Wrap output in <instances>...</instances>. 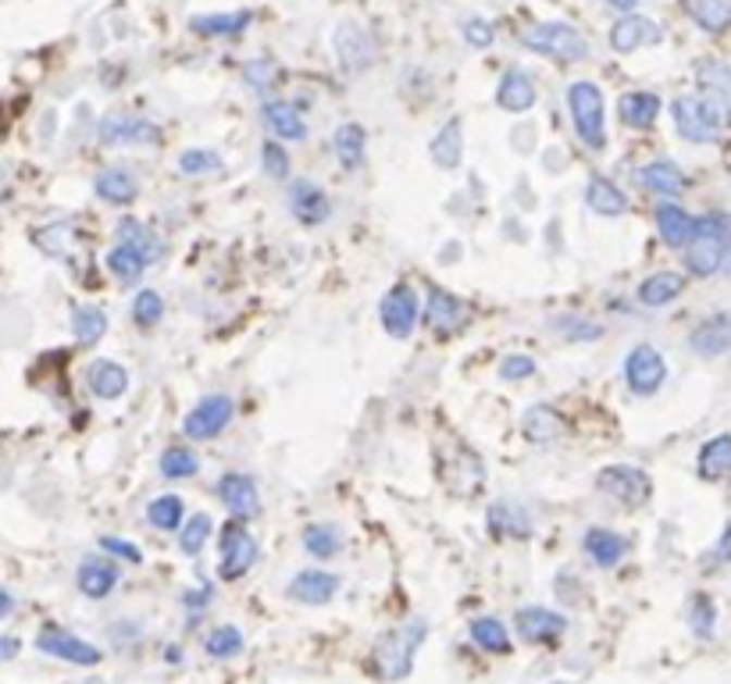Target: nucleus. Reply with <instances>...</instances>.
Masks as SVG:
<instances>
[{
    "label": "nucleus",
    "instance_id": "nucleus-14",
    "mask_svg": "<svg viewBox=\"0 0 731 684\" xmlns=\"http://www.w3.org/2000/svg\"><path fill=\"white\" fill-rule=\"evenodd\" d=\"M289 211L300 225L314 228V225L329 222L332 203H329L325 189L318 183H311V178H297V183L289 186Z\"/></svg>",
    "mask_w": 731,
    "mask_h": 684
},
{
    "label": "nucleus",
    "instance_id": "nucleus-17",
    "mask_svg": "<svg viewBox=\"0 0 731 684\" xmlns=\"http://www.w3.org/2000/svg\"><path fill=\"white\" fill-rule=\"evenodd\" d=\"M218 496H222L225 510L233 513L236 521H250L258 518L261 510V496H258V485H253L250 474H225L222 482H218Z\"/></svg>",
    "mask_w": 731,
    "mask_h": 684
},
{
    "label": "nucleus",
    "instance_id": "nucleus-47",
    "mask_svg": "<svg viewBox=\"0 0 731 684\" xmlns=\"http://www.w3.org/2000/svg\"><path fill=\"white\" fill-rule=\"evenodd\" d=\"M243 79H247L250 89H258V94H272V89H275L282 79H286V72H282L275 61L261 58V61L243 64Z\"/></svg>",
    "mask_w": 731,
    "mask_h": 684
},
{
    "label": "nucleus",
    "instance_id": "nucleus-35",
    "mask_svg": "<svg viewBox=\"0 0 731 684\" xmlns=\"http://www.w3.org/2000/svg\"><path fill=\"white\" fill-rule=\"evenodd\" d=\"M585 203L593 208L596 214H603V217H621L624 211H628V197L610 183V178H603V175H593L588 178V186H585Z\"/></svg>",
    "mask_w": 731,
    "mask_h": 684
},
{
    "label": "nucleus",
    "instance_id": "nucleus-51",
    "mask_svg": "<svg viewBox=\"0 0 731 684\" xmlns=\"http://www.w3.org/2000/svg\"><path fill=\"white\" fill-rule=\"evenodd\" d=\"M222 167V153L218 150H208V147H194V150H183L178 153V172L183 175H211Z\"/></svg>",
    "mask_w": 731,
    "mask_h": 684
},
{
    "label": "nucleus",
    "instance_id": "nucleus-4",
    "mask_svg": "<svg viewBox=\"0 0 731 684\" xmlns=\"http://www.w3.org/2000/svg\"><path fill=\"white\" fill-rule=\"evenodd\" d=\"M671 119L678 136L689 144H717L728 114L710 97H678L671 104Z\"/></svg>",
    "mask_w": 731,
    "mask_h": 684
},
{
    "label": "nucleus",
    "instance_id": "nucleus-53",
    "mask_svg": "<svg viewBox=\"0 0 731 684\" xmlns=\"http://www.w3.org/2000/svg\"><path fill=\"white\" fill-rule=\"evenodd\" d=\"M554 328L563 335L568 343H588V339H599L603 328L596 325V321H588L582 314H571V318H557Z\"/></svg>",
    "mask_w": 731,
    "mask_h": 684
},
{
    "label": "nucleus",
    "instance_id": "nucleus-49",
    "mask_svg": "<svg viewBox=\"0 0 731 684\" xmlns=\"http://www.w3.org/2000/svg\"><path fill=\"white\" fill-rule=\"evenodd\" d=\"M689 624L696 631V638H714V624H717V606L707 592H696L689 599Z\"/></svg>",
    "mask_w": 731,
    "mask_h": 684
},
{
    "label": "nucleus",
    "instance_id": "nucleus-11",
    "mask_svg": "<svg viewBox=\"0 0 731 684\" xmlns=\"http://www.w3.org/2000/svg\"><path fill=\"white\" fill-rule=\"evenodd\" d=\"M36 649L47 652V656H54V660H65L72 667H97L100 660H104L97 645L75 638L72 631L54 627V624H47L40 635H36Z\"/></svg>",
    "mask_w": 731,
    "mask_h": 684
},
{
    "label": "nucleus",
    "instance_id": "nucleus-12",
    "mask_svg": "<svg viewBox=\"0 0 731 684\" xmlns=\"http://www.w3.org/2000/svg\"><path fill=\"white\" fill-rule=\"evenodd\" d=\"M100 144L108 147H125V144H147V147H158L161 144V128L139 119V114H108L104 122H100Z\"/></svg>",
    "mask_w": 731,
    "mask_h": 684
},
{
    "label": "nucleus",
    "instance_id": "nucleus-54",
    "mask_svg": "<svg viewBox=\"0 0 731 684\" xmlns=\"http://www.w3.org/2000/svg\"><path fill=\"white\" fill-rule=\"evenodd\" d=\"M261 167H264L268 178H275V183L289 178V153L278 139H268V144L261 147Z\"/></svg>",
    "mask_w": 731,
    "mask_h": 684
},
{
    "label": "nucleus",
    "instance_id": "nucleus-32",
    "mask_svg": "<svg viewBox=\"0 0 731 684\" xmlns=\"http://www.w3.org/2000/svg\"><path fill=\"white\" fill-rule=\"evenodd\" d=\"M696 471L703 482H724L731 474V435H714L710 443H703Z\"/></svg>",
    "mask_w": 731,
    "mask_h": 684
},
{
    "label": "nucleus",
    "instance_id": "nucleus-56",
    "mask_svg": "<svg viewBox=\"0 0 731 684\" xmlns=\"http://www.w3.org/2000/svg\"><path fill=\"white\" fill-rule=\"evenodd\" d=\"M464 40H468V47H474V50H490L493 47V40H496V29H493V22H485V18H468L464 22Z\"/></svg>",
    "mask_w": 731,
    "mask_h": 684
},
{
    "label": "nucleus",
    "instance_id": "nucleus-22",
    "mask_svg": "<svg viewBox=\"0 0 731 684\" xmlns=\"http://www.w3.org/2000/svg\"><path fill=\"white\" fill-rule=\"evenodd\" d=\"M582 549H585V557L599 567V571H614V567L624 560L628 542H624V535L610 532V527H588L585 538H582Z\"/></svg>",
    "mask_w": 731,
    "mask_h": 684
},
{
    "label": "nucleus",
    "instance_id": "nucleus-45",
    "mask_svg": "<svg viewBox=\"0 0 731 684\" xmlns=\"http://www.w3.org/2000/svg\"><path fill=\"white\" fill-rule=\"evenodd\" d=\"M72 332H75V339H79L83 346H94V343L104 339L108 314L100 311V307H79V311L72 314Z\"/></svg>",
    "mask_w": 731,
    "mask_h": 684
},
{
    "label": "nucleus",
    "instance_id": "nucleus-9",
    "mask_svg": "<svg viewBox=\"0 0 731 684\" xmlns=\"http://www.w3.org/2000/svg\"><path fill=\"white\" fill-rule=\"evenodd\" d=\"M228 421H233V399L214 393V396H203L200 403L189 410L186 421H183V432L186 438H194V443H211V438H218Z\"/></svg>",
    "mask_w": 731,
    "mask_h": 684
},
{
    "label": "nucleus",
    "instance_id": "nucleus-6",
    "mask_svg": "<svg viewBox=\"0 0 731 684\" xmlns=\"http://www.w3.org/2000/svg\"><path fill=\"white\" fill-rule=\"evenodd\" d=\"M596 488L603 496H610L621 507H643L653 496V482L646 471L628 468V463H610L596 474Z\"/></svg>",
    "mask_w": 731,
    "mask_h": 684
},
{
    "label": "nucleus",
    "instance_id": "nucleus-25",
    "mask_svg": "<svg viewBox=\"0 0 731 684\" xmlns=\"http://www.w3.org/2000/svg\"><path fill=\"white\" fill-rule=\"evenodd\" d=\"M660 97L649 89H635V94H621L618 100V119L628 128H653L660 119Z\"/></svg>",
    "mask_w": 731,
    "mask_h": 684
},
{
    "label": "nucleus",
    "instance_id": "nucleus-62",
    "mask_svg": "<svg viewBox=\"0 0 731 684\" xmlns=\"http://www.w3.org/2000/svg\"><path fill=\"white\" fill-rule=\"evenodd\" d=\"M8 200V183H4V175H0V203Z\"/></svg>",
    "mask_w": 731,
    "mask_h": 684
},
{
    "label": "nucleus",
    "instance_id": "nucleus-26",
    "mask_svg": "<svg viewBox=\"0 0 731 684\" xmlns=\"http://www.w3.org/2000/svg\"><path fill=\"white\" fill-rule=\"evenodd\" d=\"M86 382L97 399H122L129 393V371L114 364V360H94L86 368Z\"/></svg>",
    "mask_w": 731,
    "mask_h": 684
},
{
    "label": "nucleus",
    "instance_id": "nucleus-21",
    "mask_svg": "<svg viewBox=\"0 0 731 684\" xmlns=\"http://www.w3.org/2000/svg\"><path fill=\"white\" fill-rule=\"evenodd\" d=\"M261 122L275 139H282V144H300V139H307L303 114L293 104H286V100H268L261 108Z\"/></svg>",
    "mask_w": 731,
    "mask_h": 684
},
{
    "label": "nucleus",
    "instance_id": "nucleus-61",
    "mask_svg": "<svg viewBox=\"0 0 731 684\" xmlns=\"http://www.w3.org/2000/svg\"><path fill=\"white\" fill-rule=\"evenodd\" d=\"M607 4H610L614 11H621V15H628V11H635L639 0H607Z\"/></svg>",
    "mask_w": 731,
    "mask_h": 684
},
{
    "label": "nucleus",
    "instance_id": "nucleus-15",
    "mask_svg": "<svg viewBox=\"0 0 731 684\" xmlns=\"http://www.w3.org/2000/svg\"><path fill=\"white\" fill-rule=\"evenodd\" d=\"M689 350L703 360L724 357L731 350V314L721 311V314H710L707 321H699V325L689 332Z\"/></svg>",
    "mask_w": 731,
    "mask_h": 684
},
{
    "label": "nucleus",
    "instance_id": "nucleus-24",
    "mask_svg": "<svg viewBox=\"0 0 731 684\" xmlns=\"http://www.w3.org/2000/svg\"><path fill=\"white\" fill-rule=\"evenodd\" d=\"M119 577H122L119 563H114V560H97V557L83 560L79 574H75V581H79V592L86 599H108L114 592V585H119Z\"/></svg>",
    "mask_w": 731,
    "mask_h": 684
},
{
    "label": "nucleus",
    "instance_id": "nucleus-44",
    "mask_svg": "<svg viewBox=\"0 0 731 684\" xmlns=\"http://www.w3.org/2000/svg\"><path fill=\"white\" fill-rule=\"evenodd\" d=\"M303 549L318 560H332L343 549V535L332 524H307L303 527Z\"/></svg>",
    "mask_w": 731,
    "mask_h": 684
},
{
    "label": "nucleus",
    "instance_id": "nucleus-3",
    "mask_svg": "<svg viewBox=\"0 0 731 684\" xmlns=\"http://www.w3.org/2000/svg\"><path fill=\"white\" fill-rule=\"evenodd\" d=\"M521 43L535 50V54L543 58H554L560 64H579L588 58V40L574 29L568 22H538V25H529V29L521 33Z\"/></svg>",
    "mask_w": 731,
    "mask_h": 684
},
{
    "label": "nucleus",
    "instance_id": "nucleus-43",
    "mask_svg": "<svg viewBox=\"0 0 731 684\" xmlns=\"http://www.w3.org/2000/svg\"><path fill=\"white\" fill-rule=\"evenodd\" d=\"M147 268H150L147 257L139 250H133V247H125V242H119V247L108 253V271L114 278H122V282H139Z\"/></svg>",
    "mask_w": 731,
    "mask_h": 684
},
{
    "label": "nucleus",
    "instance_id": "nucleus-42",
    "mask_svg": "<svg viewBox=\"0 0 731 684\" xmlns=\"http://www.w3.org/2000/svg\"><path fill=\"white\" fill-rule=\"evenodd\" d=\"M119 242H125V247H133V250L144 253L147 264H153L161 257V242L153 239V232L144 222H136V217H122V222H119Z\"/></svg>",
    "mask_w": 731,
    "mask_h": 684
},
{
    "label": "nucleus",
    "instance_id": "nucleus-55",
    "mask_svg": "<svg viewBox=\"0 0 731 684\" xmlns=\"http://www.w3.org/2000/svg\"><path fill=\"white\" fill-rule=\"evenodd\" d=\"M535 371H538V364L524 353H510L499 360V378H507V382H524V378H532Z\"/></svg>",
    "mask_w": 731,
    "mask_h": 684
},
{
    "label": "nucleus",
    "instance_id": "nucleus-58",
    "mask_svg": "<svg viewBox=\"0 0 731 684\" xmlns=\"http://www.w3.org/2000/svg\"><path fill=\"white\" fill-rule=\"evenodd\" d=\"M714 563H731V524L724 527L721 542H717V549H714Z\"/></svg>",
    "mask_w": 731,
    "mask_h": 684
},
{
    "label": "nucleus",
    "instance_id": "nucleus-23",
    "mask_svg": "<svg viewBox=\"0 0 731 684\" xmlns=\"http://www.w3.org/2000/svg\"><path fill=\"white\" fill-rule=\"evenodd\" d=\"M496 104L510 114H524L535 108V83L524 69H507L496 86Z\"/></svg>",
    "mask_w": 731,
    "mask_h": 684
},
{
    "label": "nucleus",
    "instance_id": "nucleus-52",
    "mask_svg": "<svg viewBox=\"0 0 731 684\" xmlns=\"http://www.w3.org/2000/svg\"><path fill=\"white\" fill-rule=\"evenodd\" d=\"M161 318H164V300H161V293L139 289V293H136V300H133V321H136V325H139V328H153Z\"/></svg>",
    "mask_w": 731,
    "mask_h": 684
},
{
    "label": "nucleus",
    "instance_id": "nucleus-19",
    "mask_svg": "<svg viewBox=\"0 0 731 684\" xmlns=\"http://www.w3.org/2000/svg\"><path fill=\"white\" fill-rule=\"evenodd\" d=\"M336 592H339V577L336 574H329V571H300L297 577L289 581L286 596L303 602V606H325V602L336 599Z\"/></svg>",
    "mask_w": 731,
    "mask_h": 684
},
{
    "label": "nucleus",
    "instance_id": "nucleus-16",
    "mask_svg": "<svg viewBox=\"0 0 731 684\" xmlns=\"http://www.w3.org/2000/svg\"><path fill=\"white\" fill-rule=\"evenodd\" d=\"M660 25L653 18H643L635 15V11H628L618 22H614L610 29V47L618 50V54H635L639 47H649V43H660Z\"/></svg>",
    "mask_w": 731,
    "mask_h": 684
},
{
    "label": "nucleus",
    "instance_id": "nucleus-28",
    "mask_svg": "<svg viewBox=\"0 0 731 684\" xmlns=\"http://www.w3.org/2000/svg\"><path fill=\"white\" fill-rule=\"evenodd\" d=\"M521 428H524V435L532 438V443L546 446V443H554V438L563 435V428H568V421H563V414H560L557 407L538 403V407H529V410H524Z\"/></svg>",
    "mask_w": 731,
    "mask_h": 684
},
{
    "label": "nucleus",
    "instance_id": "nucleus-30",
    "mask_svg": "<svg viewBox=\"0 0 731 684\" xmlns=\"http://www.w3.org/2000/svg\"><path fill=\"white\" fill-rule=\"evenodd\" d=\"M94 189H97V197L104 200V203H114V208H125V203H133V200H136L139 183H136V175H133V172H125V167H104V172L97 175Z\"/></svg>",
    "mask_w": 731,
    "mask_h": 684
},
{
    "label": "nucleus",
    "instance_id": "nucleus-10",
    "mask_svg": "<svg viewBox=\"0 0 731 684\" xmlns=\"http://www.w3.org/2000/svg\"><path fill=\"white\" fill-rule=\"evenodd\" d=\"M667 378V360L660 350L639 343L632 353L624 357V382L635 396H653L660 393V385Z\"/></svg>",
    "mask_w": 731,
    "mask_h": 684
},
{
    "label": "nucleus",
    "instance_id": "nucleus-48",
    "mask_svg": "<svg viewBox=\"0 0 731 684\" xmlns=\"http://www.w3.org/2000/svg\"><path fill=\"white\" fill-rule=\"evenodd\" d=\"M211 518L208 513H194L186 524H183V532H178V549L186 552V557H200V549L208 546V538H211Z\"/></svg>",
    "mask_w": 731,
    "mask_h": 684
},
{
    "label": "nucleus",
    "instance_id": "nucleus-39",
    "mask_svg": "<svg viewBox=\"0 0 731 684\" xmlns=\"http://www.w3.org/2000/svg\"><path fill=\"white\" fill-rule=\"evenodd\" d=\"M183 521H186V507H183V499H178V496L164 493L158 499H150L147 524L153 527V532H164V535L178 532V527H183Z\"/></svg>",
    "mask_w": 731,
    "mask_h": 684
},
{
    "label": "nucleus",
    "instance_id": "nucleus-31",
    "mask_svg": "<svg viewBox=\"0 0 731 684\" xmlns=\"http://www.w3.org/2000/svg\"><path fill=\"white\" fill-rule=\"evenodd\" d=\"M336 54L350 72H361L375 61V43L368 40V33L354 29V25H343L336 33Z\"/></svg>",
    "mask_w": 731,
    "mask_h": 684
},
{
    "label": "nucleus",
    "instance_id": "nucleus-13",
    "mask_svg": "<svg viewBox=\"0 0 731 684\" xmlns=\"http://www.w3.org/2000/svg\"><path fill=\"white\" fill-rule=\"evenodd\" d=\"M515 627L524 642L549 645L568 631V617H560L557 610H549V606H521L515 613Z\"/></svg>",
    "mask_w": 731,
    "mask_h": 684
},
{
    "label": "nucleus",
    "instance_id": "nucleus-29",
    "mask_svg": "<svg viewBox=\"0 0 731 684\" xmlns=\"http://www.w3.org/2000/svg\"><path fill=\"white\" fill-rule=\"evenodd\" d=\"M685 293V278L678 275V271H657V275L643 278V286H639V303L649 307V311H657V307H667L674 303L678 296Z\"/></svg>",
    "mask_w": 731,
    "mask_h": 684
},
{
    "label": "nucleus",
    "instance_id": "nucleus-60",
    "mask_svg": "<svg viewBox=\"0 0 731 684\" xmlns=\"http://www.w3.org/2000/svg\"><path fill=\"white\" fill-rule=\"evenodd\" d=\"M11 610H15V596H11V592H4V588H0V617H8Z\"/></svg>",
    "mask_w": 731,
    "mask_h": 684
},
{
    "label": "nucleus",
    "instance_id": "nucleus-36",
    "mask_svg": "<svg viewBox=\"0 0 731 684\" xmlns=\"http://www.w3.org/2000/svg\"><path fill=\"white\" fill-rule=\"evenodd\" d=\"M682 8L703 33L731 29V0H682Z\"/></svg>",
    "mask_w": 731,
    "mask_h": 684
},
{
    "label": "nucleus",
    "instance_id": "nucleus-33",
    "mask_svg": "<svg viewBox=\"0 0 731 684\" xmlns=\"http://www.w3.org/2000/svg\"><path fill=\"white\" fill-rule=\"evenodd\" d=\"M429 153L432 161L443 167V172H454V167H460V161H464V133H460V122H446L439 133H435V139L429 144Z\"/></svg>",
    "mask_w": 731,
    "mask_h": 684
},
{
    "label": "nucleus",
    "instance_id": "nucleus-59",
    "mask_svg": "<svg viewBox=\"0 0 731 684\" xmlns=\"http://www.w3.org/2000/svg\"><path fill=\"white\" fill-rule=\"evenodd\" d=\"M11 656H18V642L15 638H0V660H11Z\"/></svg>",
    "mask_w": 731,
    "mask_h": 684
},
{
    "label": "nucleus",
    "instance_id": "nucleus-1",
    "mask_svg": "<svg viewBox=\"0 0 731 684\" xmlns=\"http://www.w3.org/2000/svg\"><path fill=\"white\" fill-rule=\"evenodd\" d=\"M429 638V624L414 617V621H407L404 627L389 631L386 638L375 645V670L382 681H400L410 674V667H414V652L421 649V642Z\"/></svg>",
    "mask_w": 731,
    "mask_h": 684
},
{
    "label": "nucleus",
    "instance_id": "nucleus-18",
    "mask_svg": "<svg viewBox=\"0 0 731 684\" xmlns=\"http://www.w3.org/2000/svg\"><path fill=\"white\" fill-rule=\"evenodd\" d=\"M425 325L435 335H454L464 325V303H460L454 293H446L443 286H432L425 300Z\"/></svg>",
    "mask_w": 731,
    "mask_h": 684
},
{
    "label": "nucleus",
    "instance_id": "nucleus-38",
    "mask_svg": "<svg viewBox=\"0 0 731 684\" xmlns=\"http://www.w3.org/2000/svg\"><path fill=\"white\" fill-rule=\"evenodd\" d=\"M471 642L479 645L482 652H493V656H507L515 649L507 624L496 621V617H479V621H471Z\"/></svg>",
    "mask_w": 731,
    "mask_h": 684
},
{
    "label": "nucleus",
    "instance_id": "nucleus-40",
    "mask_svg": "<svg viewBox=\"0 0 731 684\" xmlns=\"http://www.w3.org/2000/svg\"><path fill=\"white\" fill-rule=\"evenodd\" d=\"M253 22L250 11H228V15H197L189 18V29L200 36H239Z\"/></svg>",
    "mask_w": 731,
    "mask_h": 684
},
{
    "label": "nucleus",
    "instance_id": "nucleus-46",
    "mask_svg": "<svg viewBox=\"0 0 731 684\" xmlns=\"http://www.w3.org/2000/svg\"><path fill=\"white\" fill-rule=\"evenodd\" d=\"M490 527L496 535H510V538H524L532 532L529 518H524L518 507H507V502H496V507L490 510Z\"/></svg>",
    "mask_w": 731,
    "mask_h": 684
},
{
    "label": "nucleus",
    "instance_id": "nucleus-5",
    "mask_svg": "<svg viewBox=\"0 0 731 684\" xmlns=\"http://www.w3.org/2000/svg\"><path fill=\"white\" fill-rule=\"evenodd\" d=\"M568 111H571V125L579 139L588 150H603L607 147V119H603V89L588 79H579L568 86Z\"/></svg>",
    "mask_w": 731,
    "mask_h": 684
},
{
    "label": "nucleus",
    "instance_id": "nucleus-7",
    "mask_svg": "<svg viewBox=\"0 0 731 684\" xmlns=\"http://www.w3.org/2000/svg\"><path fill=\"white\" fill-rule=\"evenodd\" d=\"M379 318H382V328H386L389 339H396V343L410 339V335H414V328H418V318H421V307H418L414 289H410L407 282L393 286L386 296H382Z\"/></svg>",
    "mask_w": 731,
    "mask_h": 684
},
{
    "label": "nucleus",
    "instance_id": "nucleus-8",
    "mask_svg": "<svg viewBox=\"0 0 731 684\" xmlns=\"http://www.w3.org/2000/svg\"><path fill=\"white\" fill-rule=\"evenodd\" d=\"M218 549H222V563H218V577L222 581H239L253 567V560H258V538H253L239 521L222 527Z\"/></svg>",
    "mask_w": 731,
    "mask_h": 684
},
{
    "label": "nucleus",
    "instance_id": "nucleus-41",
    "mask_svg": "<svg viewBox=\"0 0 731 684\" xmlns=\"http://www.w3.org/2000/svg\"><path fill=\"white\" fill-rule=\"evenodd\" d=\"M243 649H247V638H243V631L233 624L211 627L208 638H203V652H208L211 660H233Z\"/></svg>",
    "mask_w": 731,
    "mask_h": 684
},
{
    "label": "nucleus",
    "instance_id": "nucleus-57",
    "mask_svg": "<svg viewBox=\"0 0 731 684\" xmlns=\"http://www.w3.org/2000/svg\"><path fill=\"white\" fill-rule=\"evenodd\" d=\"M100 549L111 552V557L129 560V563H139V560H144V552H139L136 546H129V542H125V538H114V535H104V538H100Z\"/></svg>",
    "mask_w": 731,
    "mask_h": 684
},
{
    "label": "nucleus",
    "instance_id": "nucleus-2",
    "mask_svg": "<svg viewBox=\"0 0 731 684\" xmlns=\"http://www.w3.org/2000/svg\"><path fill=\"white\" fill-rule=\"evenodd\" d=\"M728 236H731V222L724 214H707L699 217L696 239L685 247V268L689 275L696 278H710L724 268V253H728Z\"/></svg>",
    "mask_w": 731,
    "mask_h": 684
},
{
    "label": "nucleus",
    "instance_id": "nucleus-27",
    "mask_svg": "<svg viewBox=\"0 0 731 684\" xmlns=\"http://www.w3.org/2000/svg\"><path fill=\"white\" fill-rule=\"evenodd\" d=\"M696 79L703 86V97H710L721 104L724 114H731V64L721 58H703L696 64Z\"/></svg>",
    "mask_w": 731,
    "mask_h": 684
},
{
    "label": "nucleus",
    "instance_id": "nucleus-37",
    "mask_svg": "<svg viewBox=\"0 0 731 684\" xmlns=\"http://www.w3.org/2000/svg\"><path fill=\"white\" fill-rule=\"evenodd\" d=\"M639 183L643 189L657 192V197H678L685 189V175L678 172V164L671 161H649L643 172H639Z\"/></svg>",
    "mask_w": 731,
    "mask_h": 684
},
{
    "label": "nucleus",
    "instance_id": "nucleus-50",
    "mask_svg": "<svg viewBox=\"0 0 731 684\" xmlns=\"http://www.w3.org/2000/svg\"><path fill=\"white\" fill-rule=\"evenodd\" d=\"M200 471V460L189 453L183 446H172L161 453V474L169 477V482H178V477H194Z\"/></svg>",
    "mask_w": 731,
    "mask_h": 684
},
{
    "label": "nucleus",
    "instance_id": "nucleus-34",
    "mask_svg": "<svg viewBox=\"0 0 731 684\" xmlns=\"http://www.w3.org/2000/svg\"><path fill=\"white\" fill-rule=\"evenodd\" d=\"M332 147H336V158L346 172H357V167L364 164V150H368V133L364 125L357 122H346L336 128V136H332Z\"/></svg>",
    "mask_w": 731,
    "mask_h": 684
},
{
    "label": "nucleus",
    "instance_id": "nucleus-20",
    "mask_svg": "<svg viewBox=\"0 0 731 684\" xmlns=\"http://www.w3.org/2000/svg\"><path fill=\"white\" fill-rule=\"evenodd\" d=\"M696 228H699V217H692L689 211L678 208V203L664 200L657 208V232L671 250H685L689 242L696 239Z\"/></svg>",
    "mask_w": 731,
    "mask_h": 684
}]
</instances>
